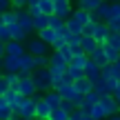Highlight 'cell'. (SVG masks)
I'll return each instance as SVG.
<instances>
[{
	"label": "cell",
	"mask_w": 120,
	"mask_h": 120,
	"mask_svg": "<svg viewBox=\"0 0 120 120\" xmlns=\"http://www.w3.org/2000/svg\"><path fill=\"white\" fill-rule=\"evenodd\" d=\"M31 76H34V82H36V87H38L40 94H47V91L53 89V78H51L49 67H40V69H36Z\"/></svg>",
	"instance_id": "obj_1"
},
{
	"label": "cell",
	"mask_w": 120,
	"mask_h": 120,
	"mask_svg": "<svg viewBox=\"0 0 120 120\" xmlns=\"http://www.w3.org/2000/svg\"><path fill=\"white\" fill-rule=\"evenodd\" d=\"M27 51L31 53V56H49V49H51V45L49 42H45L42 38H38V36H36V38H27Z\"/></svg>",
	"instance_id": "obj_2"
},
{
	"label": "cell",
	"mask_w": 120,
	"mask_h": 120,
	"mask_svg": "<svg viewBox=\"0 0 120 120\" xmlns=\"http://www.w3.org/2000/svg\"><path fill=\"white\" fill-rule=\"evenodd\" d=\"M18 91H20L22 96H27V98H34L36 94H40L31 73H20V85H18Z\"/></svg>",
	"instance_id": "obj_3"
},
{
	"label": "cell",
	"mask_w": 120,
	"mask_h": 120,
	"mask_svg": "<svg viewBox=\"0 0 120 120\" xmlns=\"http://www.w3.org/2000/svg\"><path fill=\"white\" fill-rule=\"evenodd\" d=\"M113 16V2H102L96 11H91V22H107Z\"/></svg>",
	"instance_id": "obj_4"
},
{
	"label": "cell",
	"mask_w": 120,
	"mask_h": 120,
	"mask_svg": "<svg viewBox=\"0 0 120 120\" xmlns=\"http://www.w3.org/2000/svg\"><path fill=\"white\" fill-rule=\"evenodd\" d=\"M16 11H18V25H20L22 29L31 36V31H36V27H34V16H31L27 9H16Z\"/></svg>",
	"instance_id": "obj_5"
},
{
	"label": "cell",
	"mask_w": 120,
	"mask_h": 120,
	"mask_svg": "<svg viewBox=\"0 0 120 120\" xmlns=\"http://www.w3.org/2000/svg\"><path fill=\"white\" fill-rule=\"evenodd\" d=\"M85 78H89V80L94 82V87H96L98 80H102V67L96 64L91 58H89V62H87V67H85Z\"/></svg>",
	"instance_id": "obj_6"
},
{
	"label": "cell",
	"mask_w": 120,
	"mask_h": 120,
	"mask_svg": "<svg viewBox=\"0 0 120 120\" xmlns=\"http://www.w3.org/2000/svg\"><path fill=\"white\" fill-rule=\"evenodd\" d=\"M36 105H38V98H27L25 100V105L20 107V111H16V116H20V118H34L36 120Z\"/></svg>",
	"instance_id": "obj_7"
},
{
	"label": "cell",
	"mask_w": 120,
	"mask_h": 120,
	"mask_svg": "<svg viewBox=\"0 0 120 120\" xmlns=\"http://www.w3.org/2000/svg\"><path fill=\"white\" fill-rule=\"evenodd\" d=\"M36 98H38V96H36ZM51 111H53L51 105H49L47 100L40 96V98H38V105H36V120H49Z\"/></svg>",
	"instance_id": "obj_8"
},
{
	"label": "cell",
	"mask_w": 120,
	"mask_h": 120,
	"mask_svg": "<svg viewBox=\"0 0 120 120\" xmlns=\"http://www.w3.org/2000/svg\"><path fill=\"white\" fill-rule=\"evenodd\" d=\"M109 36H111V29H109L107 22H96V29H94V38L98 40L100 45H105L109 40Z\"/></svg>",
	"instance_id": "obj_9"
},
{
	"label": "cell",
	"mask_w": 120,
	"mask_h": 120,
	"mask_svg": "<svg viewBox=\"0 0 120 120\" xmlns=\"http://www.w3.org/2000/svg\"><path fill=\"white\" fill-rule=\"evenodd\" d=\"M2 69L4 73H20V56H4Z\"/></svg>",
	"instance_id": "obj_10"
},
{
	"label": "cell",
	"mask_w": 120,
	"mask_h": 120,
	"mask_svg": "<svg viewBox=\"0 0 120 120\" xmlns=\"http://www.w3.org/2000/svg\"><path fill=\"white\" fill-rule=\"evenodd\" d=\"M53 13L67 20V18L73 13V4H71V0H56V11H53Z\"/></svg>",
	"instance_id": "obj_11"
},
{
	"label": "cell",
	"mask_w": 120,
	"mask_h": 120,
	"mask_svg": "<svg viewBox=\"0 0 120 120\" xmlns=\"http://www.w3.org/2000/svg\"><path fill=\"white\" fill-rule=\"evenodd\" d=\"M36 71V60L29 51H25L20 56V73H34Z\"/></svg>",
	"instance_id": "obj_12"
},
{
	"label": "cell",
	"mask_w": 120,
	"mask_h": 120,
	"mask_svg": "<svg viewBox=\"0 0 120 120\" xmlns=\"http://www.w3.org/2000/svg\"><path fill=\"white\" fill-rule=\"evenodd\" d=\"M100 98H102V94H100V91L94 87L89 94H85V102H82V107H80V109H82V111H89V109L94 107L96 102H100Z\"/></svg>",
	"instance_id": "obj_13"
},
{
	"label": "cell",
	"mask_w": 120,
	"mask_h": 120,
	"mask_svg": "<svg viewBox=\"0 0 120 120\" xmlns=\"http://www.w3.org/2000/svg\"><path fill=\"white\" fill-rule=\"evenodd\" d=\"M42 98L47 100L49 105H51V109H58L60 105L64 102V98H62V94H60L58 89H51V91H47V94H42Z\"/></svg>",
	"instance_id": "obj_14"
},
{
	"label": "cell",
	"mask_w": 120,
	"mask_h": 120,
	"mask_svg": "<svg viewBox=\"0 0 120 120\" xmlns=\"http://www.w3.org/2000/svg\"><path fill=\"white\" fill-rule=\"evenodd\" d=\"M98 47H100V42L94 38V36H82V40H80V49H82L85 53H89V56H91V53H94Z\"/></svg>",
	"instance_id": "obj_15"
},
{
	"label": "cell",
	"mask_w": 120,
	"mask_h": 120,
	"mask_svg": "<svg viewBox=\"0 0 120 120\" xmlns=\"http://www.w3.org/2000/svg\"><path fill=\"white\" fill-rule=\"evenodd\" d=\"M27 51V45L20 40H9L7 42V56H22Z\"/></svg>",
	"instance_id": "obj_16"
},
{
	"label": "cell",
	"mask_w": 120,
	"mask_h": 120,
	"mask_svg": "<svg viewBox=\"0 0 120 120\" xmlns=\"http://www.w3.org/2000/svg\"><path fill=\"white\" fill-rule=\"evenodd\" d=\"M87 62H89V53H85V51H78L76 56H73L71 60H69V67H73V69H82V71H85Z\"/></svg>",
	"instance_id": "obj_17"
},
{
	"label": "cell",
	"mask_w": 120,
	"mask_h": 120,
	"mask_svg": "<svg viewBox=\"0 0 120 120\" xmlns=\"http://www.w3.org/2000/svg\"><path fill=\"white\" fill-rule=\"evenodd\" d=\"M38 38H42L45 42H49V45L53 47V42L60 38V34H58L56 29H51V27H45V29H40V31H38Z\"/></svg>",
	"instance_id": "obj_18"
},
{
	"label": "cell",
	"mask_w": 120,
	"mask_h": 120,
	"mask_svg": "<svg viewBox=\"0 0 120 120\" xmlns=\"http://www.w3.org/2000/svg\"><path fill=\"white\" fill-rule=\"evenodd\" d=\"M89 58L94 60L96 64H100V67H107V64H111V62H109V58H107V53H105V47H102V45H100V47L96 49V51L91 53Z\"/></svg>",
	"instance_id": "obj_19"
},
{
	"label": "cell",
	"mask_w": 120,
	"mask_h": 120,
	"mask_svg": "<svg viewBox=\"0 0 120 120\" xmlns=\"http://www.w3.org/2000/svg\"><path fill=\"white\" fill-rule=\"evenodd\" d=\"M85 113H87V116H91L94 120H105V118H109L107 109H105V107H102V105H100V102H96L94 107H91L89 111H85Z\"/></svg>",
	"instance_id": "obj_20"
},
{
	"label": "cell",
	"mask_w": 120,
	"mask_h": 120,
	"mask_svg": "<svg viewBox=\"0 0 120 120\" xmlns=\"http://www.w3.org/2000/svg\"><path fill=\"white\" fill-rule=\"evenodd\" d=\"M11 116H13V107L7 102L4 96H0V120H9Z\"/></svg>",
	"instance_id": "obj_21"
},
{
	"label": "cell",
	"mask_w": 120,
	"mask_h": 120,
	"mask_svg": "<svg viewBox=\"0 0 120 120\" xmlns=\"http://www.w3.org/2000/svg\"><path fill=\"white\" fill-rule=\"evenodd\" d=\"M73 18H76L78 22H80L82 27L87 25V22H91V11H87V9H80V7H76L73 9V13H71Z\"/></svg>",
	"instance_id": "obj_22"
},
{
	"label": "cell",
	"mask_w": 120,
	"mask_h": 120,
	"mask_svg": "<svg viewBox=\"0 0 120 120\" xmlns=\"http://www.w3.org/2000/svg\"><path fill=\"white\" fill-rule=\"evenodd\" d=\"M102 2H105V0H78L76 4H78L80 9H87V11H96Z\"/></svg>",
	"instance_id": "obj_23"
},
{
	"label": "cell",
	"mask_w": 120,
	"mask_h": 120,
	"mask_svg": "<svg viewBox=\"0 0 120 120\" xmlns=\"http://www.w3.org/2000/svg\"><path fill=\"white\" fill-rule=\"evenodd\" d=\"M73 85H76V89L80 91V94H89V91L94 89V82H91L89 78H80V80H76Z\"/></svg>",
	"instance_id": "obj_24"
},
{
	"label": "cell",
	"mask_w": 120,
	"mask_h": 120,
	"mask_svg": "<svg viewBox=\"0 0 120 120\" xmlns=\"http://www.w3.org/2000/svg\"><path fill=\"white\" fill-rule=\"evenodd\" d=\"M2 22H4L7 27L18 25V11H16V9H9V11H4V13H2Z\"/></svg>",
	"instance_id": "obj_25"
},
{
	"label": "cell",
	"mask_w": 120,
	"mask_h": 120,
	"mask_svg": "<svg viewBox=\"0 0 120 120\" xmlns=\"http://www.w3.org/2000/svg\"><path fill=\"white\" fill-rule=\"evenodd\" d=\"M102 47H105V53H107V58H109V62H111V64L120 60V51H118V49H113L111 45H107V42H105Z\"/></svg>",
	"instance_id": "obj_26"
},
{
	"label": "cell",
	"mask_w": 120,
	"mask_h": 120,
	"mask_svg": "<svg viewBox=\"0 0 120 120\" xmlns=\"http://www.w3.org/2000/svg\"><path fill=\"white\" fill-rule=\"evenodd\" d=\"M34 27H36V31H40V29H45V27H49V16H47V13L36 16V18H34Z\"/></svg>",
	"instance_id": "obj_27"
},
{
	"label": "cell",
	"mask_w": 120,
	"mask_h": 120,
	"mask_svg": "<svg viewBox=\"0 0 120 120\" xmlns=\"http://www.w3.org/2000/svg\"><path fill=\"white\" fill-rule=\"evenodd\" d=\"M67 29H69V31H73V34H82V29H85V27H82L73 16H69V18H67Z\"/></svg>",
	"instance_id": "obj_28"
},
{
	"label": "cell",
	"mask_w": 120,
	"mask_h": 120,
	"mask_svg": "<svg viewBox=\"0 0 120 120\" xmlns=\"http://www.w3.org/2000/svg\"><path fill=\"white\" fill-rule=\"evenodd\" d=\"M56 51H58L64 60H67V62H69V60H71L73 56H76V51H73V47H71V45H62L60 49H56Z\"/></svg>",
	"instance_id": "obj_29"
},
{
	"label": "cell",
	"mask_w": 120,
	"mask_h": 120,
	"mask_svg": "<svg viewBox=\"0 0 120 120\" xmlns=\"http://www.w3.org/2000/svg\"><path fill=\"white\" fill-rule=\"evenodd\" d=\"M71 116H69L67 111H64L62 107H58V109H53L51 111V116H49V120H69Z\"/></svg>",
	"instance_id": "obj_30"
},
{
	"label": "cell",
	"mask_w": 120,
	"mask_h": 120,
	"mask_svg": "<svg viewBox=\"0 0 120 120\" xmlns=\"http://www.w3.org/2000/svg\"><path fill=\"white\" fill-rule=\"evenodd\" d=\"M109 29H111V34H120V16H111L107 20Z\"/></svg>",
	"instance_id": "obj_31"
},
{
	"label": "cell",
	"mask_w": 120,
	"mask_h": 120,
	"mask_svg": "<svg viewBox=\"0 0 120 120\" xmlns=\"http://www.w3.org/2000/svg\"><path fill=\"white\" fill-rule=\"evenodd\" d=\"M4 78H7L11 89H18V85H20V73H4Z\"/></svg>",
	"instance_id": "obj_32"
},
{
	"label": "cell",
	"mask_w": 120,
	"mask_h": 120,
	"mask_svg": "<svg viewBox=\"0 0 120 120\" xmlns=\"http://www.w3.org/2000/svg\"><path fill=\"white\" fill-rule=\"evenodd\" d=\"M0 40H2V42H9V40H11V31H9V27L4 25V22H0Z\"/></svg>",
	"instance_id": "obj_33"
},
{
	"label": "cell",
	"mask_w": 120,
	"mask_h": 120,
	"mask_svg": "<svg viewBox=\"0 0 120 120\" xmlns=\"http://www.w3.org/2000/svg\"><path fill=\"white\" fill-rule=\"evenodd\" d=\"M34 60H36V69L49 67V56H34Z\"/></svg>",
	"instance_id": "obj_34"
},
{
	"label": "cell",
	"mask_w": 120,
	"mask_h": 120,
	"mask_svg": "<svg viewBox=\"0 0 120 120\" xmlns=\"http://www.w3.org/2000/svg\"><path fill=\"white\" fill-rule=\"evenodd\" d=\"M107 45H111L113 49H118V51H120V34H111V36H109V40H107Z\"/></svg>",
	"instance_id": "obj_35"
},
{
	"label": "cell",
	"mask_w": 120,
	"mask_h": 120,
	"mask_svg": "<svg viewBox=\"0 0 120 120\" xmlns=\"http://www.w3.org/2000/svg\"><path fill=\"white\" fill-rule=\"evenodd\" d=\"M29 0H11V9H27Z\"/></svg>",
	"instance_id": "obj_36"
},
{
	"label": "cell",
	"mask_w": 120,
	"mask_h": 120,
	"mask_svg": "<svg viewBox=\"0 0 120 120\" xmlns=\"http://www.w3.org/2000/svg\"><path fill=\"white\" fill-rule=\"evenodd\" d=\"M94 29H96V22H87L82 29V36H94Z\"/></svg>",
	"instance_id": "obj_37"
},
{
	"label": "cell",
	"mask_w": 120,
	"mask_h": 120,
	"mask_svg": "<svg viewBox=\"0 0 120 120\" xmlns=\"http://www.w3.org/2000/svg\"><path fill=\"white\" fill-rule=\"evenodd\" d=\"M9 89H11V87H9V82H7V78H2V80H0V96H4V94H7Z\"/></svg>",
	"instance_id": "obj_38"
},
{
	"label": "cell",
	"mask_w": 120,
	"mask_h": 120,
	"mask_svg": "<svg viewBox=\"0 0 120 120\" xmlns=\"http://www.w3.org/2000/svg\"><path fill=\"white\" fill-rule=\"evenodd\" d=\"M9 9H11V0H0V13L9 11Z\"/></svg>",
	"instance_id": "obj_39"
},
{
	"label": "cell",
	"mask_w": 120,
	"mask_h": 120,
	"mask_svg": "<svg viewBox=\"0 0 120 120\" xmlns=\"http://www.w3.org/2000/svg\"><path fill=\"white\" fill-rule=\"evenodd\" d=\"M27 11L36 18V16H40V13H42V9H40V7H27Z\"/></svg>",
	"instance_id": "obj_40"
},
{
	"label": "cell",
	"mask_w": 120,
	"mask_h": 120,
	"mask_svg": "<svg viewBox=\"0 0 120 120\" xmlns=\"http://www.w3.org/2000/svg\"><path fill=\"white\" fill-rule=\"evenodd\" d=\"M4 56H7V42L0 40V60H4Z\"/></svg>",
	"instance_id": "obj_41"
},
{
	"label": "cell",
	"mask_w": 120,
	"mask_h": 120,
	"mask_svg": "<svg viewBox=\"0 0 120 120\" xmlns=\"http://www.w3.org/2000/svg\"><path fill=\"white\" fill-rule=\"evenodd\" d=\"M111 67H113V76H116L118 80H120V60H118V62H113Z\"/></svg>",
	"instance_id": "obj_42"
},
{
	"label": "cell",
	"mask_w": 120,
	"mask_h": 120,
	"mask_svg": "<svg viewBox=\"0 0 120 120\" xmlns=\"http://www.w3.org/2000/svg\"><path fill=\"white\" fill-rule=\"evenodd\" d=\"M113 96H116V100H118V102H120V82H118V85H116V89H113Z\"/></svg>",
	"instance_id": "obj_43"
},
{
	"label": "cell",
	"mask_w": 120,
	"mask_h": 120,
	"mask_svg": "<svg viewBox=\"0 0 120 120\" xmlns=\"http://www.w3.org/2000/svg\"><path fill=\"white\" fill-rule=\"evenodd\" d=\"M40 4V0H29V7H38Z\"/></svg>",
	"instance_id": "obj_44"
},
{
	"label": "cell",
	"mask_w": 120,
	"mask_h": 120,
	"mask_svg": "<svg viewBox=\"0 0 120 120\" xmlns=\"http://www.w3.org/2000/svg\"><path fill=\"white\" fill-rule=\"evenodd\" d=\"M107 120H120V113H113V116H109Z\"/></svg>",
	"instance_id": "obj_45"
},
{
	"label": "cell",
	"mask_w": 120,
	"mask_h": 120,
	"mask_svg": "<svg viewBox=\"0 0 120 120\" xmlns=\"http://www.w3.org/2000/svg\"><path fill=\"white\" fill-rule=\"evenodd\" d=\"M2 78H4V69L0 67V80H2Z\"/></svg>",
	"instance_id": "obj_46"
},
{
	"label": "cell",
	"mask_w": 120,
	"mask_h": 120,
	"mask_svg": "<svg viewBox=\"0 0 120 120\" xmlns=\"http://www.w3.org/2000/svg\"><path fill=\"white\" fill-rule=\"evenodd\" d=\"M85 120H94V118H91V116H87V118H85Z\"/></svg>",
	"instance_id": "obj_47"
},
{
	"label": "cell",
	"mask_w": 120,
	"mask_h": 120,
	"mask_svg": "<svg viewBox=\"0 0 120 120\" xmlns=\"http://www.w3.org/2000/svg\"><path fill=\"white\" fill-rule=\"evenodd\" d=\"M105 2H116V0H105Z\"/></svg>",
	"instance_id": "obj_48"
},
{
	"label": "cell",
	"mask_w": 120,
	"mask_h": 120,
	"mask_svg": "<svg viewBox=\"0 0 120 120\" xmlns=\"http://www.w3.org/2000/svg\"><path fill=\"white\" fill-rule=\"evenodd\" d=\"M0 22H2V13H0Z\"/></svg>",
	"instance_id": "obj_49"
},
{
	"label": "cell",
	"mask_w": 120,
	"mask_h": 120,
	"mask_svg": "<svg viewBox=\"0 0 120 120\" xmlns=\"http://www.w3.org/2000/svg\"><path fill=\"white\" fill-rule=\"evenodd\" d=\"M69 120H71V118H69Z\"/></svg>",
	"instance_id": "obj_50"
}]
</instances>
